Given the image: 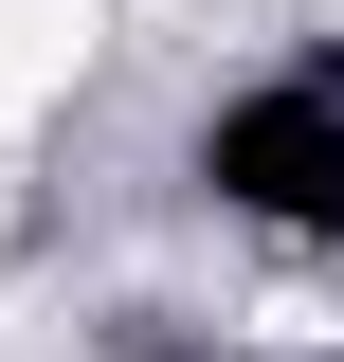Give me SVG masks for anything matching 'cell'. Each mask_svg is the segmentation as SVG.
Returning a JSON list of instances; mask_svg holds the SVG:
<instances>
[{"instance_id": "obj_1", "label": "cell", "mask_w": 344, "mask_h": 362, "mask_svg": "<svg viewBox=\"0 0 344 362\" xmlns=\"http://www.w3.org/2000/svg\"><path fill=\"white\" fill-rule=\"evenodd\" d=\"M91 18L109 0H0V127H37L55 90L91 73Z\"/></svg>"}]
</instances>
